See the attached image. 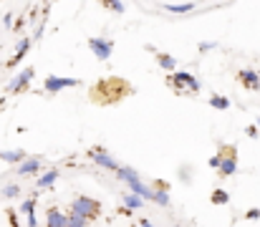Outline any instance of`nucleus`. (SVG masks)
Listing matches in <instances>:
<instances>
[{
  "label": "nucleus",
  "mask_w": 260,
  "mask_h": 227,
  "mask_svg": "<svg viewBox=\"0 0 260 227\" xmlns=\"http://www.w3.org/2000/svg\"><path fill=\"white\" fill-rule=\"evenodd\" d=\"M71 212H79L81 217H86L88 222H93L101 212V205L93 200V197H86V194H79L74 202H71Z\"/></svg>",
  "instance_id": "nucleus-1"
},
{
  "label": "nucleus",
  "mask_w": 260,
  "mask_h": 227,
  "mask_svg": "<svg viewBox=\"0 0 260 227\" xmlns=\"http://www.w3.org/2000/svg\"><path fill=\"white\" fill-rule=\"evenodd\" d=\"M79 83H81V81L74 78V76H46L43 91L51 93V96H56V93H61V91H66V88H76Z\"/></svg>",
  "instance_id": "nucleus-2"
},
{
  "label": "nucleus",
  "mask_w": 260,
  "mask_h": 227,
  "mask_svg": "<svg viewBox=\"0 0 260 227\" xmlns=\"http://www.w3.org/2000/svg\"><path fill=\"white\" fill-rule=\"evenodd\" d=\"M170 83H172V88L177 91V93H179L182 88H187L189 93H197V91L202 88L200 78H194L189 71H172V76H170Z\"/></svg>",
  "instance_id": "nucleus-3"
},
{
  "label": "nucleus",
  "mask_w": 260,
  "mask_h": 227,
  "mask_svg": "<svg viewBox=\"0 0 260 227\" xmlns=\"http://www.w3.org/2000/svg\"><path fill=\"white\" fill-rule=\"evenodd\" d=\"M86 46L99 61H109V58H111V53H114V41L101 38V36H91V38L86 41Z\"/></svg>",
  "instance_id": "nucleus-4"
},
{
  "label": "nucleus",
  "mask_w": 260,
  "mask_h": 227,
  "mask_svg": "<svg viewBox=\"0 0 260 227\" xmlns=\"http://www.w3.org/2000/svg\"><path fill=\"white\" fill-rule=\"evenodd\" d=\"M36 78V69L33 66H28V69H23L20 74H15L10 81H8V86H5V91L8 93H20V91H25L28 86H30V81Z\"/></svg>",
  "instance_id": "nucleus-5"
},
{
  "label": "nucleus",
  "mask_w": 260,
  "mask_h": 227,
  "mask_svg": "<svg viewBox=\"0 0 260 227\" xmlns=\"http://www.w3.org/2000/svg\"><path fill=\"white\" fill-rule=\"evenodd\" d=\"M88 159H91L96 167L106 169V172H116V169H119V161H116L106 149H101V147H93V149L88 151Z\"/></svg>",
  "instance_id": "nucleus-6"
},
{
  "label": "nucleus",
  "mask_w": 260,
  "mask_h": 227,
  "mask_svg": "<svg viewBox=\"0 0 260 227\" xmlns=\"http://www.w3.org/2000/svg\"><path fill=\"white\" fill-rule=\"evenodd\" d=\"M43 169V159L41 156H25L20 164H15V174L18 177H30V174H38Z\"/></svg>",
  "instance_id": "nucleus-7"
},
{
  "label": "nucleus",
  "mask_w": 260,
  "mask_h": 227,
  "mask_svg": "<svg viewBox=\"0 0 260 227\" xmlns=\"http://www.w3.org/2000/svg\"><path fill=\"white\" fill-rule=\"evenodd\" d=\"M238 78H240V83H243L248 91H260V74L255 69H240V71H238Z\"/></svg>",
  "instance_id": "nucleus-8"
},
{
  "label": "nucleus",
  "mask_w": 260,
  "mask_h": 227,
  "mask_svg": "<svg viewBox=\"0 0 260 227\" xmlns=\"http://www.w3.org/2000/svg\"><path fill=\"white\" fill-rule=\"evenodd\" d=\"M30 43H33V38H28V36L18 41V46H15V53H13V56H10V61H8V69L18 66V63H20V61L28 56V51H30Z\"/></svg>",
  "instance_id": "nucleus-9"
},
{
  "label": "nucleus",
  "mask_w": 260,
  "mask_h": 227,
  "mask_svg": "<svg viewBox=\"0 0 260 227\" xmlns=\"http://www.w3.org/2000/svg\"><path fill=\"white\" fill-rule=\"evenodd\" d=\"M129 187V192H134V194H139L144 202H152V197H154V187H149V184H144L142 179H134V182H129L126 184Z\"/></svg>",
  "instance_id": "nucleus-10"
},
{
  "label": "nucleus",
  "mask_w": 260,
  "mask_h": 227,
  "mask_svg": "<svg viewBox=\"0 0 260 227\" xmlns=\"http://www.w3.org/2000/svg\"><path fill=\"white\" fill-rule=\"evenodd\" d=\"M66 220H69V215L61 212L58 207H48L46 210V227H66Z\"/></svg>",
  "instance_id": "nucleus-11"
},
{
  "label": "nucleus",
  "mask_w": 260,
  "mask_h": 227,
  "mask_svg": "<svg viewBox=\"0 0 260 227\" xmlns=\"http://www.w3.org/2000/svg\"><path fill=\"white\" fill-rule=\"evenodd\" d=\"M58 177H61V172L53 167V169H46L38 179H36V189H48V187H53L56 182H58Z\"/></svg>",
  "instance_id": "nucleus-12"
},
{
  "label": "nucleus",
  "mask_w": 260,
  "mask_h": 227,
  "mask_svg": "<svg viewBox=\"0 0 260 227\" xmlns=\"http://www.w3.org/2000/svg\"><path fill=\"white\" fill-rule=\"evenodd\" d=\"M121 205H124L126 212H137V210L144 207V200H142L139 194H134V192H124V194H121Z\"/></svg>",
  "instance_id": "nucleus-13"
},
{
  "label": "nucleus",
  "mask_w": 260,
  "mask_h": 227,
  "mask_svg": "<svg viewBox=\"0 0 260 227\" xmlns=\"http://www.w3.org/2000/svg\"><path fill=\"white\" fill-rule=\"evenodd\" d=\"M154 58H157V66H159L162 71H167V74L177 71V58H174V56L162 53V51H154Z\"/></svg>",
  "instance_id": "nucleus-14"
},
{
  "label": "nucleus",
  "mask_w": 260,
  "mask_h": 227,
  "mask_svg": "<svg viewBox=\"0 0 260 227\" xmlns=\"http://www.w3.org/2000/svg\"><path fill=\"white\" fill-rule=\"evenodd\" d=\"M217 172H220V177H233L238 172V156H225L222 154V161H220Z\"/></svg>",
  "instance_id": "nucleus-15"
},
{
  "label": "nucleus",
  "mask_w": 260,
  "mask_h": 227,
  "mask_svg": "<svg viewBox=\"0 0 260 227\" xmlns=\"http://www.w3.org/2000/svg\"><path fill=\"white\" fill-rule=\"evenodd\" d=\"M152 202L159 205V207H170V205H172V197H170V192H167L165 184H154V197H152Z\"/></svg>",
  "instance_id": "nucleus-16"
},
{
  "label": "nucleus",
  "mask_w": 260,
  "mask_h": 227,
  "mask_svg": "<svg viewBox=\"0 0 260 227\" xmlns=\"http://www.w3.org/2000/svg\"><path fill=\"white\" fill-rule=\"evenodd\" d=\"M25 156H28V154L23 149H3L0 151V161H5V164H20Z\"/></svg>",
  "instance_id": "nucleus-17"
},
{
  "label": "nucleus",
  "mask_w": 260,
  "mask_h": 227,
  "mask_svg": "<svg viewBox=\"0 0 260 227\" xmlns=\"http://www.w3.org/2000/svg\"><path fill=\"white\" fill-rule=\"evenodd\" d=\"M165 10L174 13V15H184V13H192L194 10V3H167Z\"/></svg>",
  "instance_id": "nucleus-18"
},
{
  "label": "nucleus",
  "mask_w": 260,
  "mask_h": 227,
  "mask_svg": "<svg viewBox=\"0 0 260 227\" xmlns=\"http://www.w3.org/2000/svg\"><path fill=\"white\" fill-rule=\"evenodd\" d=\"M207 104H210L212 109H220V111H228V109H230V99H228V96H217V93L210 96Z\"/></svg>",
  "instance_id": "nucleus-19"
},
{
  "label": "nucleus",
  "mask_w": 260,
  "mask_h": 227,
  "mask_svg": "<svg viewBox=\"0 0 260 227\" xmlns=\"http://www.w3.org/2000/svg\"><path fill=\"white\" fill-rule=\"evenodd\" d=\"M20 194H23V189H20L18 182H10V184L3 187V197H5V200H15V197H20Z\"/></svg>",
  "instance_id": "nucleus-20"
},
{
  "label": "nucleus",
  "mask_w": 260,
  "mask_h": 227,
  "mask_svg": "<svg viewBox=\"0 0 260 227\" xmlns=\"http://www.w3.org/2000/svg\"><path fill=\"white\" fill-rule=\"evenodd\" d=\"M210 200H212V205H230V194L225 189H212Z\"/></svg>",
  "instance_id": "nucleus-21"
},
{
  "label": "nucleus",
  "mask_w": 260,
  "mask_h": 227,
  "mask_svg": "<svg viewBox=\"0 0 260 227\" xmlns=\"http://www.w3.org/2000/svg\"><path fill=\"white\" fill-rule=\"evenodd\" d=\"M66 227H88V220H86V217H81L79 212H69Z\"/></svg>",
  "instance_id": "nucleus-22"
},
{
  "label": "nucleus",
  "mask_w": 260,
  "mask_h": 227,
  "mask_svg": "<svg viewBox=\"0 0 260 227\" xmlns=\"http://www.w3.org/2000/svg\"><path fill=\"white\" fill-rule=\"evenodd\" d=\"M36 202H38V200H36V194H33V197H28V200H23L18 210H20L23 215H28V212H36Z\"/></svg>",
  "instance_id": "nucleus-23"
},
{
  "label": "nucleus",
  "mask_w": 260,
  "mask_h": 227,
  "mask_svg": "<svg viewBox=\"0 0 260 227\" xmlns=\"http://www.w3.org/2000/svg\"><path fill=\"white\" fill-rule=\"evenodd\" d=\"M104 5H106L111 13H116V15H124V10H126L121 0H104Z\"/></svg>",
  "instance_id": "nucleus-24"
},
{
  "label": "nucleus",
  "mask_w": 260,
  "mask_h": 227,
  "mask_svg": "<svg viewBox=\"0 0 260 227\" xmlns=\"http://www.w3.org/2000/svg\"><path fill=\"white\" fill-rule=\"evenodd\" d=\"M215 48H217L215 41H202V43H200V53H210V51H215Z\"/></svg>",
  "instance_id": "nucleus-25"
},
{
  "label": "nucleus",
  "mask_w": 260,
  "mask_h": 227,
  "mask_svg": "<svg viewBox=\"0 0 260 227\" xmlns=\"http://www.w3.org/2000/svg\"><path fill=\"white\" fill-rule=\"evenodd\" d=\"M220 161H222V154H215V156H210V159H207V167H210V169H217V167H220Z\"/></svg>",
  "instance_id": "nucleus-26"
},
{
  "label": "nucleus",
  "mask_w": 260,
  "mask_h": 227,
  "mask_svg": "<svg viewBox=\"0 0 260 227\" xmlns=\"http://www.w3.org/2000/svg\"><path fill=\"white\" fill-rule=\"evenodd\" d=\"M179 179H182V184H189V167L179 169Z\"/></svg>",
  "instance_id": "nucleus-27"
},
{
  "label": "nucleus",
  "mask_w": 260,
  "mask_h": 227,
  "mask_svg": "<svg viewBox=\"0 0 260 227\" xmlns=\"http://www.w3.org/2000/svg\"><path fill=\"white\" fill-rule=\"evenodd\" d=\"M25 220H28V227H41L38 217H36V212H28V215H25Z\"/></svg>",
  "instance_id": "nucleus-28"
},
{
  "label": "nucleus",
  "mask_w": 260,
  "mask_h": 227,
  "mask_svg": "<svg viewBox=\"0 0 260 227\" xmlns=\"http://www.w3.org/2000/svg\"><path fill=\"white\" fill-rule=\"evenodd\" d=\"M43 30H46V23H38V28H36L33 38H36V41H41V38H43Z\"/></svg>",
  "instance_id": "nucleus-29"
},
{
  "label": "nucleus",
  "mask_w": 260,
  "mask_h": 227,
  "mask_svg": "<svg viewBox=\"0 0 260 227\" xmlns=\"http://www.w3.org/2000/svg\"><path fill=\"white\" fill-rule=\"evenodd\" d=\"M245 220H260V207L258 210H248L245 212Z\"/></svg>",
  "instance_id": "nucleus-30"
},
{
  "label": "nucleus",
  "mask_w": 260,
  "mask_h": 227,
  "mask_svg": "<svg viewBox=\"0 0 260 227\" xmlns=\"http://www.w3.org/2000/svg\"><path fill=\"white\" fill-rule=\"evenodd\" d=\"M3 25H5V28H13V13H5V15H3Z\"/></svg>",
  "instance_id": "nucleus-31"
},
{
  "label": "nucleus",
  "mask_w": 260,
  "mask_h": 227,
  "mask_svg": "<svg viewBox=\"0 0 260 227\" xmlns=\"http://www.w3.org/2000/svg\"><path fill=\"white\" fill-rule=\"evenodd\" d=\"M139 227H154V225H152L147 217H142V220H139Z\"/></svg>",
  "instance_id": "nucleus-32"
},
{
  "label": "nucleus",
  "mask_w": 260,
  "mask_h": 227,
  "mask_svg": "<svg viewBox=\"0 0 260 227\" xmlns=\"http://www.w3.org/2000/svg\"><path fill=\"white\" fill-rule=\"evenodd\" d=\"M248 134L250 137H258V126H248Z\"/></svg>",
  "instance_id": "nucleus-33"
},
{
  "label": "nucleus",
  "mask_w": 260,
  "mask_h": 227,
  "mask_svg": "<svg viewBox=\"0 0 260 227\" xmlns=\"http://www.w3.org/2000/svg\"><path fill=\"white\" fill-rule=\"evenodd\" d=\"M258 129H260V116H258Z\"/></svg>",
  "instance_id": "nucleus-34"
},
{
  "label": "nucleus",
  "mask_w": 260,
  "mask_h": 227,
  "mask_svg": "<svg viewBox=\"0 0 260 227\" xmlns=\"http://www.w3.org/2000/svg\"><path fill=\"white\" fill-rule=\"evenodd\" d=\"M172 227H182V225H172Z\"/></svg>",
  "instance_id": "nucleus-35"
}]
</instances>
